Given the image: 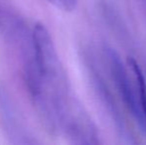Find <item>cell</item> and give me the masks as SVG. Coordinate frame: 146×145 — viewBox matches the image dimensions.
<instances>
[{
  "mask_svg": "<svg viewBox=\"0 0 146 145\" xmlns=\"http://www.w3.org/2000/svg\"><path fill=\"white\" fill-rule=\"evenodd\" d=\"M106 55H108V64H110L112 79H113L121 99H123V103H125L128 110L131 112L133 117L136 120H138L139 124L142 127H144V122H143V117L140 110L139 97H136L132 85L129 81L127 72L120 60V57L113 49L110 48L106 49Z\"/></svg>",
  "mask_w": 146,
  "mask_h": 145,
  "instance_id": "7a4b0ae2",
  "label": "cell"
},
{
  "mask_svg": "<svg viewBox=\"0 0 146 145\" xmlns=\"http://www.w3.org/2000/svg\"><path fill=\"white\" fill-rule=\"evenodd\" d=\"M31 99L49 125L78 137L82 118L72 107L61 63L47 28L36 24L32 30V49L25 66Z\"/></svg>",
  "mask_w": 146,
  "mask_h": 145,
  "instance_id": "6da1fadb",
  "label": "cell"
},
{
  "mask_svg": "<svg viewBox=\"0 0 146 145\" xmlns=\"http://www.w3.org/2000/svg\"><path fill=\"white\" fill-rule=\"evenodd\" d=\"M52 4L64 11H73L77 6V0H49Z\"/></svg>",
  "mask_w": 146,
  "mask_h": 145,
  "instance_id": "277c9868",
  "label": "cell"
},
{
  "mask_svg": "<svg viewBox=\"0 0 146 145\" xmlns=\"http://www.w3.org/2000/svg\"><path fill=\"white\" fill-rule=\"evenodd\" d=\"M128 66L130 67L131 71L133 73V75L135 77L137 85V91H138V97L139 103H140V110L143 117V122H144V129L146 130V79L143 75V72L141 70L140 66L136 60L133 58H129L127 60Z\"/></svg>",
  "mask_w": 146,
  "mask_h": 145,
  "instance_id": "3957f363",
  "label": "cell"
}]
</instances>
